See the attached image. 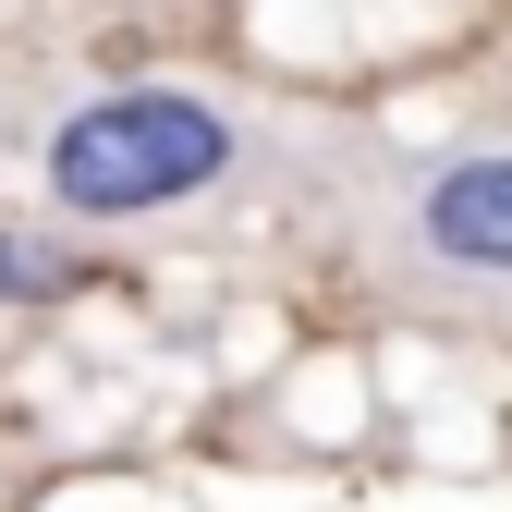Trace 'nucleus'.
Segmentation results:
<instances>
[{"mask_svg":"<svg viewBox=\"0 0 512 512\" xmlns=\"http://www.w3.org/2000/svg\"><path fill=\"white\" fill-rule=\"evenodd\" d=\"M354 256L391 305L512 342V135L391 159L354 208Z\"/></svg>","mask_w":512,"mask_h":512,"instance_id":"1","label":"nucleus"},{"mask_svg":"<svg viewBox=\"0 0 512 512\" xmlns=\"http://www.w3.org/2000/svg\"><path fill=\"white\" fill-rule=\"evenodd\" d=\"M244 159H256L244 110H220L196 86H110V98L49 122L37 196L61 220H171V208L220 196V183H244Z\"/></svg>","mask_w":512,"mask_h":512,"instance_id":"2","label":"nucleus"},{"mask_svg":"<svg viewBox=\"0 0 512 512\" xmlns=\"http://www.w3.org/2000/svg\"><path fill=\"white\" fill-rule=\"evenodd\" d=\"M86 281V244L74 232H0V305H61V293H74Z\"/></svg>","mask_w":512,"mask_h":512,"instance_id":"3","label":"nucleus"}]
</instances>
